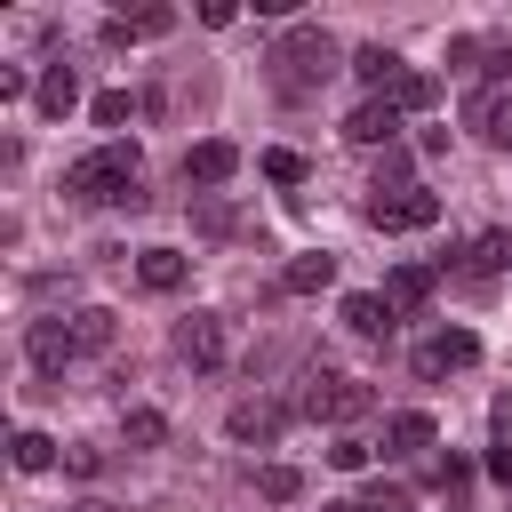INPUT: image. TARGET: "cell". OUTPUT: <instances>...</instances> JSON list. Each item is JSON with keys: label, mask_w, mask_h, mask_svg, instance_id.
<instances>
[{"label": "cell", "mask_w": 512, "mask_h": 512, "mask_svg": "<svg viewBox=\"0 0 512 512\" xmlns=\"http://www.w3.org/2000/svg\"><path fill=\"white\" fill-rule=\"evenodd\" d=\"M64 192L72 200H104V208H144V152L128 136H112V144H96V152H80L64 168Z\"/></svg>", "instance_id": "1"}, {"label": "cell", "mask_w": 512, "mask_h": 512, "mask_svg": "<svg viewBox=\"0 0 512 512\" xmlns=\"http://www.w3.org/2000/svg\"><path fill=\"white\" fill-rule=\"evenodd\" d=\"M272 64H280V80H288V88H312V80H328V72H336V40H328L320 24H288V32L272 40Z\"/></svg>", "instance_id": "2"}, {"label": "cell", "mask_w": 512, "mask_h": 512, "mask_svg": "<svg viewBox=\"0 0 512 512\" xmlns=\"http://www.w3.org/2000/svg\"><path fill=\"white\" fill-rule=\"evenodd\" d=\"M376 408V392L360 384V376H336V368H320L312 384H304V416H320V424H360Z\"/></svg>", "instance_id": "3"}, {"label": "cell", "mask_w": 512, "mask_h": 512, "mask_svg": "<svg viewBox=\"0 0 512 512\" xmlns=\"http://www.w3.org/2000/svg\"><path fill=\"white\" fill-rule=\"evenodd\" d=\"M368 224H376V232H424V224H440V192H424V184H408V192H368Z\"/></svg>", "instance_id": "4"}, {"label": "cell", "mask_w": 512, "mask_h": 512, "mask_svg": "<svg viewBox=\"0 0 512 512\" xmlns=\"http://www.w3.org/2000/svg\"><path fill=\"white\" fill-rule=\"evenodd\" d=\"M176 360L184 368H224V320L216 312H184L176 320Z\"/></svg>", "instance_id": "5"}, {"label": "cell", "mask_w": 512, "mask_h": 512, "mask_svg": "<svg viewBox=\"0 0 512 512\" xmlns=\"http://www.w3.org/2000/svg\"><path fill=\"white\" fill-rule=\"evenodd\" d=\"M24 352H32V368H40V376H64V368L80 360V336H72V320H32Z\"/></svg>", "instance_id": "6"}, {"label": "cell", "mask_w": 512, "mask_h": 512, "mask_svg": "<svg viewBox=\"0 0 512 512\" xmlns=\"http://www.w3.org/2000/svg\"><path fill=\"white\" fill-rule=\"evenodd\" d=\"M400 120H408V112H400L392 96H368V104H352V112H344V144H392V136H400Z\"/></svg>", "instance_id": "7"}, {"label": "cell", "mask_w": 512, "mask_h": 512, "mask_svg": "<svg viewBox=\"0 0 512 512\" xmlns=\"http://www.w3.org/2000/svg\"><path fill=\"white\" fill-rule=\"evenodd\" d=\"M480 360V336L472 328H440L424 352H416V376H448V368H472Z\"/></svg>", "instance_id": "8"}, {"label": "cell", "mask_w": 512, "mask_h": 512, "mask_svg": "<svg viewBox=\"0 0 512 512\" xmlns=\"http://www.w3.org/2000/svg\"><path fill=\"white\" fill-rule=\"evenodd\" d=\"M160 32H176V8H128V16H112L104 24V48H128V40H160Z\"/></svg>", "instance_id": "9"}, {"label": "cell", "mask_w": 512, "mask_h": 512, "mask_svg": "<svg viewBox=\"0 0 512 512\" xmlns=\"http://www.w3.org/2000/svg\"><path fill=\"white\" fill-rule=\"evenodd\" d=\"M232 168H240V144H224V136H200L184 152V176L192 184H232Z\"/></svg>", "instance_id": "10"}, {"label": "cell", "mask_w": 512, "mask_h": 512, "mask_svg": "<svg viewBox=\"0 0 512 512\" xmlns=\"http://www.w3.org/2000/svg\"><path fill=\"white\" fill-rule=\"evenodd\" d=\"M432 280H440L432 264H392V280H384V304H392V312H424V304H432Z\"/></svg>", "instance_id": "11"}, {"label": "cell", "mask_w": 512, "mask_h": 512, "mask_svg": "<svg viewBox=\"0 0 512 512\" xmlns=\"http://www.w3.org/2000/svg\"><path fill=\"white\" fill-rule=\"evenodd\" d=\"M32 104H40L48 120H64V112L80 104V72H72V64H48V72H40V88H32Z\"/></svg>", "instance_id": "12"}, {"label": "cell", "mask_w": 512, "mask_h": 512, "mask_svg": "<svg viewBox=\"0 0 512 512\" xmlns=\"http://www.w3.org/2000/svg\"><path fill=\"white\" fill-rule=\"evenodd\" d=\"M184 272H192V264H184L176 248H144V256H136V280H144L152 296H176V288H184Z\"/></svg>", "instance_id": "13"}, {"label": "cell", "mask_w": 512, "mask_h": 512, "mask_svg": "<svg viewBox=\"0 0 512 512\" xmlns=\"http://www.w3.org/2000/svg\"><path fill=\"white\" fill-rule=\"evenodd\" d=\"M232 440H280V424H288V408H272V400H240L232 416Z\"/></svg>", "instance_id": "14"}, {"label": "cell", "mask_w": 512, "mask_h": 512, "mask_svg": "<svg viewBox=\"0 0 512 512\" xmlns=\"http://www.w3.org/2000/svg\"><path fill=\"white\" fill-rule=\"evenodd\" d=\"M496 272H512V232H480L464 248V280H496Z\"/></svg>", "instance_id": "15"}, {"label": "cell", "mask_w": 512, "mask_h": 512, "mask_svg": "<svg viewBox=\"0 0 512 512\" xmlns=\"http://www.w3.org/2000/svg\"><path fill=\"white\" fill-rule=\"evenodd\" d=\"M384 448H392V456H416V448H432V416H424V408H400V416H384Z\"/></svg>", "instance_id": "16"}, {"label": "cell", "mask_w": 512, "mask_h": 512, "mask_svg": "<svg viewBox=\"0 0 512 512\" xmlns=\"http://www.w3.org/2000/svg\"><path fill=\"white\" fill-rule=\"evenodd\" d=\"M328 280H336V256H320V248H312V256H296V264L280 272V288H288V296H320Z\"/></svg>", "instance_id": "17"}, {"label": "cell", "mask_w": 512, "mask_h": 512, "mask_svg": "<svg viewBox=\"0 0 512 512\" xmlns=\"http://www.w3.org/2000/svg\"><path fill=\"white\" fill-rule=\"evenodd\" d=\"M392 320H400V312H392L384 296H344V328H352V336H392Z\"/></svg>", "instance_id": "18"}, {"label": "cell", "mask_w": 512, "mask_h": 512, "mask_svg": "<svg viewBox=\"0 0 512 512\" xmlns=\"http://www.w3.org/2000/svg\"><path fill=\"white\" fill-rule=\"evenodd\" d=\"M352 72H360V80H368V96H384V88H392V80H400V72H408V64H400V56H392V48H352Z\"/></svg>", "instance_id": "19"}, {"label": "cell", "mask_w": 512, "mask_h": 512, "mask_svg": "<svg viewBox=\"0 0 512 512\" xmlns=\"http://www.w3.org/2000/svg\"><path fill=\"white\" fill-rule=\"evenodd\" d=\"M384 96H392V104H400V112H432V96H440V80H432V72H416V64H408V72H400V80H392V88H384Z\"/></svg>", "instance_id": "20"}, {"label": "cell", "mask_w": 512, "mask_h": 512, "mask_svg": "<svg viewBox=\"0 0 512 512\" xmlns=\"http://www.w3.org/2000/svg\"><path fill=\"white\" fill-rule=\"evenodd\" d=\"M472 120L488 128V144L512 152V96H472Z\"/></svg>", "instance_id": "21"}, {"label": "cell", "mask_w": 512, "mask_h": 512, "mask_svg": "<svg viewBox=\"0 0 512 512\" xmlns=\"http://www.w3.org/2000/svg\"><path fill=\"white\" fill-rule=\"evenodd\" d=\"M112 328H120V320H112L104 304H88V312H72V336H80V352H104V344H112Z\"/></svg>", "instance_id": "22"}, {"label": "cell", "mask_w": 512, "mask_h": 512, "mask_svg": "<svg viewBox=\"0 0 512 512\" xmlns=\"http://www.w3.org/2000/svg\"><path fill=\"white\" fill-rule=\"evenodd\" d=\"M120 432H128V448H160V440H168V416H160V408H128Z\"/></svg>", "instance_id": "23"}, {"label": "cell", "mask_w": 512, "mask_h": 512, "mask_svg": "<svg viewBox=\"0 0 512 512\" xmlns=\"http://www.w3.org/2000/svg\"><path fill=\"white\" fill-rule=\"evenodd\" d=\"M256 488H264V504H296V496H304V472H296V464H264Z\"/></svg>", "instance_id": "24"}, {"label": "cell", "mask_w": 512, "mask_h": 512, "mask_svg": "<svg viewBox=\"0 0 512 512\" xmlns=\"http://www.w3.org/2000/svg\"><path fill=\"white\" fill-rule=\"evenodd\" d=\"M8 448H16V472H48V464H56V440H48V432H16Z\"/></svg>", "instance_id": "25"}, {"label": "cell", "mask_w": 512, "mask_h": 512, "mask_svg": "<svg viewBox=\"0 0 512 512\" xmlns=\"http://www.w3.org/2000/svg\"><path fill=\"white\" fill-rule=\"evenodd\" d=\"M360 512H416V496H408L400 480H376V488L360 496Z\"/></svg>", "instance_id": "26"}, {"label": "cell", "mask_w": 512, "mask_h": 512, "mask_svg": "<svg viewBox=\"0 0 512 512\" xmlns=\"http://www.w3.org/2000/svg\"><path fill=\"white\" fill-rule=\"evenodd\" d=\"M264 176H272V184H304V152L272 144V152H264Z\"/></svg>", "instance_id": "27"}, {"label": "cell", "mask_w": 512, "mask_h": 512, "mask_svg": "<svg viewBox=\"0 0 512 512\" xmlns=\"http://www.w3.org/2000/svg\"><path fill=\"white\" fill-rule=\"evenodd\" d=\"M368 456H376V448H368V440H360V432H344V440H336V448H328V464H336V472H360V464H368Z\"/></svg>", "instance_id": "28"}, {"label": "cell", "mask_w": 512, "mask_h": 512, "mask_svg": "<svg viewBox=\"0 0 512 512\" xmlns=\"http://www.w3.org/2000/svg\"><path fill=\"white\" fill-rule=\"evenodd\" d=\"M88 112H96V128H120V120H128V88H104Z\"/></svg>", "instance_id": "29"}, {"label": "cell", "mask_w": 512, "mask_h": 512, "mask_svg": "<svg viewBox=\"0 0 512 512\" xmlns=\"http://www.w3.org/2000/svg\"><path fill=\"white\" fill-rule=\"evenodd\" d=\"M488 448H512V392H496L488 408Z\"/></svg>", "instance_id": "30"}, {"label": "cell", "mask_w": 512, "mask_h": 512, "mask_svg": "<svg viewBox=\"0 0 512 512\" xmlns=\"http://www.w3.org/2000/svg\"><path fill=\"white\" fill-rule=\"evenodd\" d=\"M432 480H440V488H464V480H472V464H464V456H440V464H432Z\"/></svg>", "instance_id": "31"}, {"label": "cell", "mask_w": 512, "mask_h": 512, "mask_svg": "<svg viewBox=\"0 0 512 512\" xmlns=\"http://www.w3.org/2000/svg\"><path fill=\"white\" fill-rule=\"evenodd\" d=\"M64 464H72L80 480H96V472H104V456H96V448H64Z\"/></svg>", "instance_id": "32"}, {"label": "cell", "mask_w": 512, "mask_h": 512, "mask_svg": "<svg viewBox=\"0 0 512 512\" xmlns=\"http://www.w3.org/2000/svg\"><path fill=\"white\" fill-rule=\"evenodd\" d=\"M488 472H496V480H512V448H488Z\"/></svg>", "instance_id": "33"}, {"label": "cell", "mask_w": 512, "mask_h": 512, "mask_svg": "<svg viewBox=\"0 0 512 512\" xmlns=\"http://www.w3.org/2000/svg\"><path fill=\"white\" fill-rule=\"evenodd\" d=\"M488 72H496V80H512V48H488Z\"/></svg>", "instance_id": "34"}, {"label": "cell", "mask_w": 512, "mask_h": 512, "mask_svg": "<svg viewBox=\"0 0 512 512\" xmlns=\"http://www.w3.org/2000/svg\"><path fill=\"white\" fill-rule=\"evenodd\" d=\"M320 512H360V504H320Z\"/></svg>", "instance_id": "35"}]
</instances>
